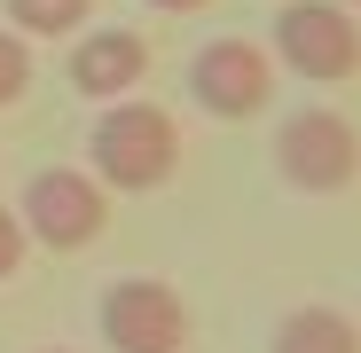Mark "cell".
<instances>
[{
    "instance_id": "cell-14",
    "label": "cell",
    "mask_w": 361,
    "mask_h": 353,
    "mask_svg": "<svg viewBox=\"0 0 361 353\" xmlns=\"http://www.w3.org/2000/svg\"><path fill=\"white\" fill-rule=\"evenodd\" d=\"M345 8H361V0H345Z\"/></svg>"
},
{
    "instance_id": "cell-6",
    "label": "cell",
    "mask_w": 361,
    "mask_h": 353,
    "mask_svg": "<svg viewBox=\"0 0 361 353\" xmlns=\"http://www.w3.org/2000/svg\"><path fill=\"white\" fill-rule=\"evenodd\" d=\"M189 102H197L204 118H228V126L259 118V110L275 102V55H267L259 39H235V32L204 39V47L189 55Z\"/></svg>"
},
{
    "instance_id": "cell-9",
    "label": "cell",
    "mask_w": 361,
    "mask_h": 353,
    "mask_svg": "<svg viewBox=\"0 0 361 353\" xmlns=\"http://www.w3.org/2000/svg\"><path fill=\"white\" fill-rule=\"evenodd\" d=\"M0 16H8V32H24V39H71L94 16V0H0Z\"/></svg>"
},
{
    "instance_id": "cell-7",
    "label": "cell",
    "mask_w": 361,
    "mask_h": 353,
    "mask_svg": "<svg viewBox=\"0 0 361 353\" xmlns=\"http://www.w3.org/2000/svg\"><path fill=\"white\" fill-rule=\"evenodd\" d=\"M63 71H71L79 102H126V94L149 79V39L126 32V24H102V32H87V39L71 47Z\"/></svg>"
},
{
    "instance_id": "cell-2",
    "label": "cell",
    "mask_w": 361,
    "mask_h": 353,
    "mask_svg": "<svg viewBox=\"0 0 361 353\" xmlns=\"http://www.w3.org/2000/svg\"><path fill=\"white\" fill-rule=\"evenodd\" d=\"M275 181L298 197H338L361 181V126L330 102H298L275 118Z\"/></svg>"
},
{
    "instance_id": "cell-12",
    "label": "cell",
    "mask_w": 361,
    "mask_h": 353,
    "mask_svg": "<svg viewBox=\"0 0 361 353\" xmlns=\"http://www.w3.org/2000/svg\"><path fill=\"white\" fill-rule=\"evenodd\" d=\"M157 16H197V8H212V0H149Z\"/></svg>"
},
{
    "instance_id": "cell-1",
    "label": "cell",
    "mask_w": 361,
    "mask_h": 353,
    "mask_svg": "<svg viewBox=\"0 0 361 353\" xmlns=\"http://www.w3.org/2000/svg\"><path fill=\"white\" fill-rule=\"evenodd\" d=\"M180 165V126L173 110L126 94V102H102V118L87 126V173L110 189V197H149L173 181Z\"/></svg>"
},
{
    "instance_id": "cell-13",
    "label": "cell",
    "mask_w": 361,
    "mask_h": 353,
    "mask_svg": "<svg viewBox=\"0 0 361 353\" xmlns=\"http://www.w3.org/2000/svg\"><path fill=\"white\" fill-rule=\"evenodd\" d=\"M39 353H71V345H39Z\"/></svg>"
},
{
    "instance_id": "cell-4",
    "label": "cell",
    "mask_w": 361,
    "mask_h": 353,
    "mask_svg": "<svg viewBox=\"0 0 361 353\" xmlns=\"http://www.w3.org/2000/svg\"><path fill=\"white\" fill-rule=\"evenodd\" d=\"M24 235L47 252H87L94 235L110 228V189L94 181L87 165H39L24 181V204H16Z\"/></svg>"
},
{
    "instance_id": "cell-10",
    "label": "cell",
    "mask_w": 361,
    "mask_h": 353,
    "mask_svg": "<svg viewBox=\"0 0 361 353\" xmlns=\"http://www.w3.org/2000/svg\"><path fill=\"white\" fill-rule=\"evenodd\" d=\"M24 87H32V47H24V32L0 24V110L24 102Z\"/></svg>"
},
{
    "instance_id": "cell-5",
    "label": "cell",
    "mask_w": 361,
    "mask_h": 353,
    "mask_svg": "<svg viewBox=\"0 0 361 353\" xmlns=\"http://www.w3.org/2000/svg\"><path fill=\"white\" fill-rule=\"evenodd\" d=\"M94 330L110 353H180L189 345V299L165 275H118L94 299Z\"/></svg>"
},
{
    "instance_id": "cell-8",
    "label": "cell",
    "mask_w": 361,
    "mask_h": 353,
    "mask_svg": "<svg viewBox=\"0 0 361 353\" xmlns=\"http://www.w3.org/2000/svg\"><path fill=\"white\" fill-rule=\"evenodd\" d=\"M267 353H361V322L338 314V306H322V299H307V306L275 314Z\"/></svg>"
},
{
    "instance_id": "cell-3",
    "label": "cell",
    "mask_w": 361,
    "mask_h": 353,
    "mask_svg": "<svg viewBox=\"0 0 361 353\" xmlns=\"http://www.w3.org/2000/svg\"><path fill=\"white\" fill-rule=\"evenodd\" d=\"M275 71L307 87H345L361 71V24L345 0H283L275 8Z\"/></svg>"
},
{
    "instance_id": "cell-11",
    "label": "cell",
    "mask_w": 361,
    "mask_h": 353,
    "mask_svg": "<svg viewBox=\"0 0 361 353\" xmlns=\"http://www.w3.org/2000/svg\"><path fill=\"white\" fill-rule=\"evenodd\" d=\"M24 244H32V235H24V220H16V204H0V283L24 267Z\"/></svg>"
}]
</instances>
